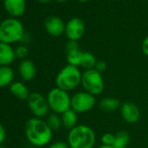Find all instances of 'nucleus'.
Wrapping results in <instances>:
<instances>
[{
  "label": "nucleus",
  "instance_id": "obj_8",
  "mask_svg": "<svg viewBox=\"0 0 148 148\" xmlns=\"http://www.w3.org/2000/svg\"><path fill=\"white\" fill-rule=\"evenodd\" d=\"M28 106L35 118L41 119L46 116L49 112L50 107L47 102V99L39 92H32L30 94L27 99Z\"/></svg>",
  "mask_w": 148,
  "mask_h": 148
},
{
  "label": "nucleus",
  "instance_id": "obj_9",
  "mask_svg": "<svg viewBox=\"0 0 148 148\" xmlns=\"http://www.w3.org/2000/svg\"><path fill=\"white\" fill-rule=\"evenodd\" d=\"M86 26L84 21L79 18H73L65 25L64 33L69 40L78 41L84 36Z\"/></svg>",
  "mask_w": 148,
  "mask_h": 148
},
{
  "label": "nucleus",
  "instance_id": "obj_32",
  "mask_svg": "<svg viewBox=\"0 0 148 148\" xmlns=\"http://www.w3.org/2000/svg\"><path fill=\"white\" fill-rule=\"evenodd\" d=\"M79 2H88V1H90V0H79Z\"/></svg>",
  "mask_w": 148,
  "mask_h": 148
},
{
  "label": "nucleus",
  "instance_id": "obj_1",
  "mask_svg": "<svg viewBox=\"0 0 148 148\" xmlns=\"http://www.w3.org/2000/svg\"><path fill=\"white\" fill-rule=\"evenodd\" d=\"M25 132L28 141L32 145L41 147L51 142L53 132L45 121L38 118H32L26 122Z\"/></svg>",
  "mask_w": 148,
  "mask_h": 148
},
{
  "label": "nucleus",
  "instance_id": "obj_17",
  "mask_svg": "<svg viewBox=\"0 0 148 148\" xmlns=\"http://www.w3.org/2000/svg\"><path fill=\"white\" fill-rule=\"evenodd\" d=\"M62 125L69 130H71L78 125V113L74 112L72 109H69L61 114Z\"/></svg>",
  "mask_w": 148,
  "mask_h": 148
},
{
  "label": "nucleus",
  "instance_id": "obj_14",
  "mask_svg": "<svg viewBox=\"0 0 148 148\" xmlns=\"http://www.w3.org/2000/svg\"><path fill=\"white\" fill-rule=\"evenodd\" d=\"M15 58V51L11 45L0 42V66H10Z\"/></svg>",
  "mask_w": 148,
  "mask_h": 148
},
{
  "label": "nucleus",
  "instance_id": "obj_31",
  "mask_svg": "<svg viewBox=\"0 0 148 148\" xmlns=\"http://www.w3.org/2000/svg\"><path fill=\"white\" fill-rule=\"evenodd\" d=\"M98 148H114L112 145H100L99 147H98Z\"/></svg>",
  "mask_w": 148,
  "mask_h": 148
},
{
  "label": "nucleus",
  "instance_id": "obj_18",
  "mask_svg": "<svg viewBox=\"0 0 148 148\" xmlns=\"http://www.w3.org/2000/svg\"><path fill=\"white\" fill-rule=\"evenodd\" d=\"M14 79V71L10 66H0V87L10 86Z\"/></svg>",
  "mask_w": 148,
  "mask_h": 148
},
{
  "label": "nucleus",
  "instance_id": "obj_4",
  "mask_svg": "<svg viewBox=\"0 0 148 148\" xmlns=\"http://www.w3.org/2000/svg\"><path fill=\"white\" fill-rule=\"evenodd\" d=\"M81 78L82 73L79 67L66 64L58 73L56 77V85L57 87L70 92L81 85Z\"/></svg>",
  "mask_w": 148,
  "mask_h": 148
},
{
  "label": "nucleus",
  "instance_id": "obj_25",
  "mask_svg": "<svg viewBox=\"0 0 148 148\" xmlns=\"http://www.w3.org/2000/svg\"><path fill=\"white\" fill-rule=\"evenodd\" d=\"M79 46L78 44V41H74V40H68V42L65 45V51L66 53L79 50Z\"/></svg>",
  "mask_w": 148,
  "mask_h": 148
},
{
  "label": "nucleus",
  "instance_id": "obj_6",
  "mask_svg": "<svg viewBox=\"0 0 148 148\" xmlns=\"http://www.w3.org/2000/svg\"><path fill=\"white\" fill-rule=\"evenodd\" d=\"M81 86L85 89V92L93 96L101 94L105 88L102 74L95 69L85 71L82 73Z\"/></svg>",
  "mask_w": 148,
  "mask_h": 148
},
{
  "label": "nucleus",
  "instance_id": "obj_34",
  "mask_svg": "<svg viewBox=\"0 0 148 148\" xmlns=\"http://www.w3.org/2000/svg\"><path fill=\"white\" fill-rule=\"evenodd\" d=\"M0 148H6L5 145H0Z\"/></svg>",
  "mask_w": 148,
  "mask_h": 148
},
{
  "label": "nucleus",
  "instance_id": "obj_23",
  "mask_svg": "<svg viewBox=\"0 0 148 148\" xmlns=\"http://www.w3.org/2000/svg\"><path fill=\"white\" fill-rule=\"evenodd\" d=\"M14 51H15V56H16V58H21L23 60L25 59V58L28 55V49L25 45H19Z\"/></svg>",
  "mask_w": 148,
  "mask_h": 148
},
{
  "label": "nucleus",
  "instance_id": "obj_12",
  "mask_svg": "<svg viewBox=\"0 0 148 148\" xmlns=\"http://www.w3.org/2000/svg\"><path fill=\"white\" fill-rule=\"evenodd\" d=\"M4 6L12 18L21 17L26 9L25 0H4Z\"/></svg>",
  "mask_w": 148,
  "mask_h": 148
},
{
  "label": "nucleus",
  "instance_id": "obj_5",
  "mask_svg": "<svg viewBox=\"0 0 148 148\" xmlns=\"http://www.w3.org/2000/svg\"><path fill=\"white\" fill-rule=\"evenodd\" d=\"M50 110L53 113L63 114L67 110L71 109V99L68 92L64 91L58 87L51 89L46 97Z\"/></svg>",
  "mask_w": 148,
  "mask_h": 148
},
{
  "label": "nucleus",
  "instance_id": "obj_7",
  "mask_svg": "<svg viewBox=\"0 0 148 148\" xmlns=\"http://www.w3.org/2000/svg\"><path fill=\"white\" fill-rule=\"evenodd\" d=\"M96 105L95 96L86 92H79L73 94L71 99V109L75 112L86 113L91 111Z\"/></svg>",
  "mask_w": 148,
  "mask_h": 148
},
{
  "label": "nucleus",
  "instance_id": "obj_33",
  "mask_svg": "<svg viewBox=\"0 0 148 148\" xmlns=\"http://www.w3.org/2000/svg\"><path fill=\"white\" fill-rule=\"evenodd\" d=\"M56 1H58V2H65V1H67V0H56Z\"/></svg>",
  "mask_w": 148,
  "mask_h": 148
},
{
  "label": "nucleus",
  "instance_id": "obj_11",
  "mask_svg": "<svg viewBox=\"0 0 148 148\" xmlns=\"http://www.w3.org/2000/svg\"><path fill=\"white\" fill-rule=\"evenodd\" d=\"M45 27L46 32L53 37H59L65 31V25L64 21L57 16L48 17L45 19Z\"/></svg>",
  "mask_w": 148,
  "mask_h": 148
},
{
  "label": "nucleus",
  "instance_id": "obj_27",
  "mask_svg": "<svg viewBox=\"0 0 148 148\" xmlns=\"http://www.w3.org/2000/svg\"><path fill=\"white\" fill-rule=\"evenodd\" d=\"M48 148H70L68 143L63 142V141H57L49 145Z\"/></svg>",
  "mask_w": 148,
  "mask_h": 148
},
{
  "label": "nucleus",
  "instance_id": "obj_21",
  "mask_svg": "<svg viewBox=\"0 0 148 148\" xmlns=\"http://www.w3.org/2000/svg\"><path fill=\"white\" fill-rule=\"evenodd\" d=\"M82 56H83V51H80L79 49L66 53V61L68 63L67 64H71L76 67L80 66Z\"/></svg>",
  "mask_w": 148,
  "mask_h": 148
},
{
  "label": "nucleus",
  "instance_id": "obj_24",
  "mask_svg": "<svg viewBox=\"0 0 148 148\" xmlns=\"http://www.w3.org/2000/svg\"><path fill=\"white\" fill-rule=\"evenodd\" d=\"M115 140V135L111 132L104 133L101 137V142L106 145H113Z\"/></svg>",
  "mask_w": 148,
  "mask_h": 148
},
{
  "label": "nucleus",
  "instance_id": "obj_2",
  "mask_svg": "<svg viewBox=\"0 0 148 148\" xmlns=\"http://www.w3.org/2000/svg\"><path fill=\"white\" fill-rule=\"evenodd\" d=\"M96 142L93 130L86 125H77L70 130L67 143L70 148H92Z\"/></svg>",
  "mask_w": 148,
  "mask_h": 148
},
{
  "label": "nucleus",
  "instance_id": "obj_29",
  "mask_svg": "<svg viewBox=\"0 0 148 148\" xmlns=\"http://www.w3.org/2000/svg\"><path fill=\"white\" fill-rule=\"evenodd\" d=\"M142 51L145 56L148 57V36L144 39L142 43Z\"/></svg>",
  "mask_w": 148,
  "mask_h": 148
},
{
  "label": "nucleus",
  "instance_id": "obj_22",
  "mask_svg": "<svg viewBox=\"0 0 148 148\" xmlns=\"http://www.w3.org/2000/svg\"><path fill=\"white\" fill-rule=\"evenodd\" d=\"M45 122L52 132L59 130L60 127L62 126L61 117H59V115L57 113H51V114L48 115Z\"/></svg>",
  "mask_w": 148,
  "mask_h": 148
},
{
  "label": "nucleus",
  "instance_id": "obj_20",
  "mask_svg": "<svg viewBox=\"0 0 148 148\" xmlns=\"http://www.w3.org/2000/svg\"><path fill=\"white\" fill-rule=\"evenodd\" d=\"M96 63H97V59L92 53H91L89 51H83L80 66L82 68H84L85 71L94 69Z\"/></svg>",
  "mask_w": 148,
  "mask_h": 148
},
{
  "label": "nucleus",
  "instance_id": "obj_28",
  "mask_svg": "<svg viewBox=\"0 0 148 148\" xmlns=\"http://www.w3.org/2000/svg\"><path fill=\"white\" fill-rule=\"evenodd\" d=\"M5 138H6V131L4 125L0 123V145H2V143L5 140Z\"/></svg>",
  "mask_w": 148,
  "mask_h": 148
},
{
  "label": "nucleus",
  "instance_id": "obj_30",
  "mask_svg": "<svg viewBox=\"0 0 148 148\" xmlns=\"http://www.w3.org/2000/svg\"><path fill=\"white\" fill-rule=\"evenodd\" d=\"M38 1L41 4H48L51 1V0H38Z\"/></svg>",
  "mask_w": 148,
  "mask_h": 148
},
{
  "label": "nucleus",
  "instance_id": "obj_19",
  "mask_svg": "<svg viewBox=\"0 0 148 148\" xmlns=\"http://www.w3.org/2000/svg\"><path fill=\"white\" fill-rule=\"evenodd\" d=\"M130 140V134L126 131H119L115 134V140L112 146L114 148H127Z\"/></svg>",
  "mask_w": 148,
  "mask_h": 148
},
{
  "label": "nucleus",
  "instance_id": "obj_15",
  "mask_svg": "<svg viewBox=\"0 0 148 148\" xmlns=\"http://www.w3.org/2000/svg\"><path fill=\"white\" fill-rule=\"evenodd\" d=\"M9 87L12 94L21 100H27L31 94L27 86L20 81L13 82Z\"/></svg>",
  "mask_w": 148,
  "mask_h": 148
},
{
  "label": "nucleus",
  "instance_id": "obj_3",
  "mask_svg": "<svg viewBox=\"0 0 148 148\" xmlns=\"http://www.w3.org/2000/svg\"><path fill=\"white\" fill-rule=\"evenodd\" d=\"M25 36L23 24L15 18H8L0 23V42L12 45Z\"/></svg>",
  "mask_w": 148,
  "mask_h": 148
},
{
  "label": "nucleus",
  "instance_id": "obj_10",
  "mask_svg": "<svg viewBox=\"0 0 148 148\" xmlns=\"http://www.w3.org/2000/svg\"><path fill=\"white\" fill-rule=\"evenodd\" d=\"M120 112L123 119L129 123H137L140 119L139 108L132 102H124L120 106Z\"/></svg>",
  "mask_w": 148,
  "mask_h": 148
},
{
  "label": "nucleus",
  "instance_id": "obj_16",
  "mask_svg": "<svg viewBox=\"0 0 148 148\" xmlns=\"http://www.w3.org/2000/svg\"><path fill=\"white\" fill-rule=\"evenodd\" d=\"M121 106L120 101L112 97H107L102 99L99 103V107L103 112H112L119 109Z\"/></svg>",
  "mask_w": 148,
  "mask_h": 148
},
{
  "label": "nucleus",
  "instance_id": "obj_13",
  "mask_svg": "<svg viewBox=\"0 0 148 148\" xmlns=\"http://www.w3.org/2000/svg\"><path fill=\"white\" fill-rule=\"evenodd\" d=\"M36 66L30 59H24L18 66V73L23 80L31 81L36 76Z\"/></svg>",
  "mask_w": 148,
  "mask_h": 148
},
{
  "label": "nucleus",
  "instance_id": "obj_26",
  "mask_svg": "<svg viewBox=\"0 0 148 148\" xmlns=\"http://www.w3.org/2000/svg\"><path fill=\"white\" fill-rule=\"evenodd\" d=\"M106 67H107V65H106V61H104V60H97V63H96V64H95L94 69H95L97 71L102 73L103 71H106Z\"/></svg>",
  "mask_w": 148,
  "mask_h": 148
}]
</instances>
